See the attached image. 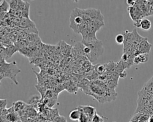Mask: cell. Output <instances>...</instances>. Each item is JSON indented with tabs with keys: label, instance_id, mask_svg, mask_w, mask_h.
Masks as SVG:
<instances>
[{
	"label": "cell",
	"instance_id": "obj_1",
	"mask_svg": "<svg viewBox=\"0 0 153 122\" xmlns=\"http://www.w3.org/2000/svg\"><path fill=\"white\" fill-rule=\"evenodd\" d=\"M102 17V14L97 9L76 8L73 10L71 14L69 27L74 32L81 34L93 20L100 19Z\"/></svg>",
	"mask_w": 153,
	"mask_h": 122
},
{
	"label": "cell",
	"instance_id": "obj_2",
	"mask_svg": "<svg viewBox=\"0 0 153 122\" xmlns=\"http://www.w3.org/2000/svg\"><path fill=\"white\" fill-rule=\"evenodd\" d=\"M89 95L93 97L98 102L103 104L114 101L117 93L115 89L109 88L104 81L97 79L90 82Z\"/></svg>",
	"mask_w": 153,
	"mask_h": 122
},
{
	"label": "cell",
	"instance_id": "obj_3",
	"mask_svg": "<svg viewBox=\"0 0 153 122\" xmlns=\"http://www.w3.org/2000/svg\"><path fill=\"white\" fill-rule=\"evenodd\" d=\"M81 42L84 45V53L91 63L95 62L104 52L103 43L97 39L81 40Z\"/></svg>",
	"mask_w": 153,
	"mask_h": 122
},
{
	"label": "cell",
	"instance_id": "obj_4",
	"mask_svg": "<svg viewBox=\"0 0 153 122\" xmlns=\"http://www.w3.org/2000/svg\"><path fill=\"white\" fill-rule=\"evenodd\" d=\"M21 71L18 68L16 61L7 62L5 60L1 58L0 61V80L4 78L10 79L16 85H18L17 75Z\"/></svg>",
	"mask_w": 153,
	"mask_h": 122
},
{
	"label": "cell",
	"instance_id": "obj_5",
	"mask_svg": "<svg viewBox=\"0 0 153 122\" xmlns=\"http://www.w3.org/2000/svg\"><path fill=\"white\" fill-rule=\"evenodd\" d=\"M151 46L152 45L148 41V38L145 37V39L139 43L138 46L136 48V55L139 54H149Z\"/></svg>",
	"mask_w": 153,
	"mask_h": 122
},
{
	"label": "cell",
	"instance_id": "obj_6",
	"mask_svg": "<svg viewBox=\"0 0 153 122\" xmlns=\"http://www.w3.org/2000/svg\"><path fill=\"white\" fill-rule=\"evenodd\" d=\"M76 108L79 109L81 112L84 113L91 122L92 118L96 112V110L94 107L91 105H79Z\"/></svg>",
	"mask_w": 153,
	"mask_h": 122
},
{
	"label": "cell",
	"instance_id": "obj_7",
	"mask_svg": "<svg viewBox=\"0 0 153 122\" xmlns=\"http://www.w3.org/2000/svg\"><path fill=\"white\" fill-rule=\"evenodd\" d=\"M72 46L66 43L65 41L62 40L60 42L59 45V50L60 53L65 57H69L72 55Z\"/></svg>",
	"mask_w": 153,
	"mask_h": 122
},
{
	"label": "cell",
	"instance_id": "obj_8",
	"mask_svg": "<svg viewBox=\"0 0 153 122\" xmlns=\"http://www.w3.org/2000/svg\"><path fill=\"white\" fill-rule=\"evenodd\" d=\"M18 26L21 29H27L31 27H36L35 23L33 21L30 20L29 18L22 17L21 20L18 24Z\"/></svg>",
	"mask_w": 153,
	"mask_h": 122
},
{
	"label": "cell",
	"instance_id": "obj_9",
	"mask_svg": "<svg viewBox=\"0 0 153 122\" xmlns=\"http://www.w3.org/2000/svg\"><path fill=\"white\" fill-rule=\"evenodd\" d=\"M78 87L81 89V90L85 94L89 95L90 93V81L87 79H84L78 84Z\"/></svg>",
	"mask_w": 153,
	"mask_h": 122
},
{
	"label": "cell",
	"instance_id": "obj_10",
	"mask_svg": "<svg viewBox=\"0 0 153 122\" xmlns=\"http://www.w3.org/2000/svg\"><path fill=\"white\" fill-rule=\"evenodd\" d=\"M149 60V54H139L134 58V64H139L140 63H145Z\"/></svg>",
	"mask_w": 153,
	"mask_h": 122
},
{
	"label": "cell",
	"instance_id": "obj_11",
	"mask_svg": "<svg viewBox=\"0 0 153 122\" xmlns=\"http://www.w3.org/2000/svg\"><path fill=\"white\" fill-rule=\"evenodd\" d=\"M26 40L29 45L32 44V46H34L35 44L41 41L39 35L36 33L29 34L26 37Z\"/></svg>",
	"mask_w": 153,
	"mask_h": 122
},
{
	"label": "cell",
	"instance_id": "obj_12",
	"mask_svg": "<svg viewBox=\"0 0 153 122\" xmlns=\"http://www.w3.org/2000/svg\"><path fill=\"white\" fill-rule=\"evenodd\" d=\"M94 70L99 76H102L106 71L105 64H98L94 65Z\"/></svg>",
	"mask_w": 153,
	"mask_h": 122
},
{
	"label": "cell",
	"instance_id": "obj_13",
	"mask_svg": "<svg viewBox=\"0 0 153 122\" xmlns=\"http://www.w3.org/2000/svg\"><path fill=\"white\" fill-rule=\"evenodd\" d=\"M140 28L143 30H149L151 27V22L148 18H142L140 21Z\"/></svg>",
	"mask_w": 153,
	"mask_h": 122
},
{
	"label": "cell",
	"instance_id": "obj_14",
	"mask_svg": "<svg viewBox=\"0 0 153 122\" xmlns=\"http://www.w3.org/2000/svg\"><path fill=\"white\" fill-rule=\"evenodd\" d=\"M81 114V111L79 109L76 108L75 110H72L69 113V118L73 121H76V120L78 121L80 117Z\"/></svg>",
	"mask_w": 153,
	"mask_h": 122
},
{
	"label": "cell",
	"instance_id": "obj_15",
	"mask_svg": "<svg viewBox=\"0 0 153 122\" xmlns=\"http://www.w3.org/2000/svg\"><path fill=\"white\" fill-rule=\"evenodd\" d=\"M26 104L22 101H17L13 103V107L15 112H19L23 110L25 107Z\"/></svg>",
	"mask_w": 153,
	"mask_h": 122
},
{
	"label": "cell",
	"instance_id": "obj_16",
	"mask_svg": "<svg viewBox=\"0 0 153 122\" xmlns=\"http://www.w3.org/2000/svg\"><path fill=\"white\" fill-rule=\"evenodd\" d=\"M35 87L36 88V89L38 90V92L40 93L41 94V99H40V102H41L44 97H45V95L46 94V92L47 91V89L46 87L45 86H43L42 85H39V84H38L35 86Z\"/></svg>",
	"mask_w": 153,
	"mask_h": 122
},
{
	"label": "cell",
	"instance_id": "obj_17",
	"mask_svg": "<svg viewBox=\"0 0 153 122\" xmlns=\"http://www.w3.org/2000/svg\"><path fill=\"white\" fill-rule=\"evenodd\" d=\"M29 8H30V4L25 1V7L22 11V17L24 18H29Z\"/></svg>",
	"mask_w": 153,
	"mask_h": 122
},
{
	"label": "cell",
	"instance_id": "obj_18",
	"mask_svg": "<svg viewBox=\"0 0 153 122\" xmlns=\"http://www.w3.org/2000/svg\"><path fill=\"white\" fill-rule=\"evenodd\" d=\"M105 65H106L107 72L114 73L115 71L117 62H114L112 61H110L109 62L106 63Z\"/></svg>",
	"mask_w": 153,
	"mask_h": 122
},
{
	"label": "cell",
	"instance_id": "obj_19",
	"mask_svg": "<svg viewBox=\"0 0 153 122\" xmlns=\"http://www.w3.org/2000/svg\"><path fill=\"white\" fill-rule=\"evenodd\" d=\"M10 10V7L9 3L7 1H2L0 5L1 12L7 13V12H9Z\"/></svg>",
	"mask_w": 153,
	"mask_h": 122
},
{
	"label": "cell",
	"instance_id": "obj_20",
	"mask_svg": "<svg viewBox=\"0 0 153 122\" xmlns=\"http://www.w3.org/2000/svg\"><path fill=\"white\" fill-rule=\"evenodd\" d=\"M5 119L9 122H16L17 120V117L14 112H11L7 115Z\"/></svg>",
	"mask_w": 153,
	"mask_h": 122
},
{
	"label": "cell",
	"instance_id": "obj_21",
	"mask_svg": "<svg viewBox=\"0 0 153 122\" xmlns=\"http://www.w3.org/2000/svg\"><path fill=\"white\" fill-rule=\"evenodd\" d=\"M126 68L124 67V63L122 61H120L118 62H117V65H116V70H115V71L118 73H121L122 71H123L124 70H125Z\"/></svg>",
	"mask_w": 153,
	"mask_h": 122
},
{
	"label": "cell",
	"instance_id": "obj_22",
	"mask_svg": "<svg viewBox=\"0 0 153 122\" xmlns=\"http://www.w3.org/2000/svg\"><path fill=\"white\" fill-rule=\"evenodd\" d=\"M115 42L118 45L124 44V36L123 34H118L115 37Z\"/></svg>",
	"mask_w": 153,
	"mask_h": 122
},
{
	"label": "cell",
	"instance_id": "obj_23",
	"mask_svg": "<svg viewBox=\"0 0 153 122\" xmlns=\"http://www.w3.org/2000/svg\"><path fill=\"white\" fill-rule=\"evenodd\" d=\"M104 118L105 117L100 116L97 112H96L92 118L91 122H103Z\"/></svg>",
	"mask_w": 153,
	"mask_h": 122
},
{
	"label": "cell",
	"instance_id": "obj_24",
	"mask_svg": "<svg viewBox=\"0 0 153 122\" xmlns=\"http://www.w3.org/2000/svg\"><path fill=\"white\" fill-rule=\"evenodd\" d=\"M78 122H91V121H90L88 117L84 113L81 112L80 117L78 120Z\"/></svg>",
	"mask_w": 153,
	"mask_h": 122
},
{
	"label": "cell",
	"instance_id": "obj_25",
	"mask_svg": "<svg viewBox=\"0 0 153 122\" xmlns=\"http://www.w3.org/2000/svg\"><path fill=\"white\" fill-rule=\"evenodd\" d=\"M10 7V10H17L18 1H10L8 2Z\"/></svg>",
	"mask_w": 153,
	"mask_h": 122
},
{
	"label": "cell",
	"instance_id": "obj_26",
	"mask_svg": "<svg viewBox=\"0 0 153 122\" xmlns=\"http://www.w3.org/2000/svg\"><path fill=\"white\" fill-rule=\"evenodd\" d=\"M25 5V1H18V3H17V10H19V11H22Z\"/></svg>",
	"mask_w": 153,
	"mask_h": 122
},
{
	"label": "cell",
	"instance_id": "obj_27",
	"mask_svg": "<svg viewBox=\"0 0 153 122\" xmlns=\"http://www.w3.org/2000/svg\"><path fill=\"white\" fill-rule=\"evenodd\" d=\"M53 122H67L65 117H63V116H61V115H59L57 116L56 118H55Z\"/></svg>",
	"mask_w": 153,
	"mask_h": 122
},
{
	"label": "cell",
	"instance_id": "obj_28",
	"mask_svg": "<svg viewBox=\"0 0 153 122\" xmlns=\"http://www.w3.org/2000/svg\"><path fill=\"white\" fill-rule=\"evenodd\" d=\"M7 104V99H0V108H1V111L5 109L6 108V106Z\"/></svg>",
	"mask_w": 153,
	"mask_h": 122
},
{
	"label": "cell",
	"instance_id": "obj_29",
	"mask_svg": "<svg viewBox=\"0 0 153 122\" xmlns=\"http://www.w3.org/2000/svg\"><path fill=\"white\" fill-rule=\"evenodd\" d=\"M33 58L32 60V61H30V64H38V63H41L42 61H44L42 58H41V57H39V58Z\"/></svg>",
	"mask_w": 153,
	"mask_h": 122
},
{
	"label": "cell",
	"instance_id": "obj_30",
	"mask_svg": "<svg viewBox=\"0 0 153 122\" xmlns=\"http://www.w3.org/2000/svg\"><path fill=\"white\" fill-rule=\"evenodd\" d=\"M127 4L129 5V7H133L134 6V5L136 4V1H134V0H127L126 1Z\"/></svg>",
	"mask_w": 153,
	"mask_h": 122
},
{
	"label": "cell",
	"instance_id": "obj_31",
	"mask_svg": "<svg viewBox=\"0 0 153 122\" xmlns=\"http://www.w3.org/2000/svg\"><path fill=\"white\" fill-rule=\"evenodd\" d=\"M127 73L126 71L124 70L123 71H122L121 73H120L119 77L121 78V79H124V78H126L127 77Z\"/></svg>",
	"mask_w": 153,
	"mask_h": 122
},
{
	"label": "cell",
	"instance_id": "obj_32",
	"mask_svg": "<svg viewBox=\"0 0 153 122\" xmlns=\"http://www.w3.org/2000/svg\"><path fill=\"white\" fill-rule=\"evenodd\" d=\"M148 122H153V115H151V117H149Z\"/></svg>",
	"mask_w": 153,
	"mask_h": 122
},
{
	"label": "cell",
	"instance_id": "obj_33",
	"mask_svg": "<svg viewBox=\"0 0 153 122\" xmlns=\"http://www.w3.org/2000/svg\"><path fill=\"white\" fill-rule=\"evenodd\" d=\"M129 122H138V121H130Z\"/></svg>",
	"mask_w": 153,
	"mask_h": 122
}]
</instances>
